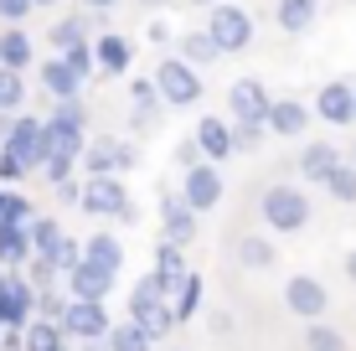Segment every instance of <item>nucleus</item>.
<instances>
[{"label":"nucleus","instance_id":"obj_13","mask_svg":"<svg viewBox=\"0 0 356 351\" xmlns=\"http://www.w3.org/2000/svg\"><path fill=\"white\" fill-rule=\"evenodd\" d=\"M42 124H47V150H52V155H67V161H83V150H88V135H83L78 119H63V114L52 108Z\"/></svg>","mask_w":356,"mask_h":351},{"label":"nucleus","instance_id":"obj_29","mask_svg":"<svg viewBox=\"0 0 356 351\" xmlns=\"http://www.w3.org/2000/svg\"><path fill=\"white\" fill-rule=\"evenodd\" d=\"M238 263L243 269H274L279 248L268 243V238H238Z\"/></svg>","mask_w":356,"mask_h":351},{"label":"nucleus","instance_id":"obj_47","mask_svg":"<svg viewBox=\"0 0 356 351\" xmlns=\"http://www.w3.org/2000/svg\"><path fill=\"white\" fill-rule=\"evenodd\" d=\"M78 197H83L78 181H63V186H57V202H67V207H78Z\"/></svg>","mask_w":356,"mask_h":351},{"label":"nucleus","instance_id":"obj_5","mask_svg":"<svg viewBox=\"0 0 356 351\" xmlns=\"http://www.w3.org/2000/svg\"><path fill=\"white\" fill-rule=\"evenodd\" d=\"M207 36H212L217 52H243V47L253 42V16L243 6H217L212 16H207Z\"/></svg>","mask_w":356,"mask_h":351},{"label":"nucleus","instance_id":"obj_15","mask_svg":"<svg viewBox=\"0 0 356 351\" xmlns=\"http://www.w3.org/2000/svg\"><path fill=\"white\" fill-rule=\"evenodd\" d=\"M196 150L207 155V165H217V161H227L232 155V124L222 114H207V119H196Z\"/></svg>","mask_w":356,"mask_h":351},{"label":"nucleus","instance_id":"obj_57","mask_svg":"<svg viewBox=\"0 0 356 351\" xmlns=\"http://www.w3.org/2000/svg\"><path fill=\"white\" fill-rule=\"evenodd\" d=\"M145 6H155V0H145Z\"/></svg>","mask_w":356,"mask_h":351},{"label":"nucleus","instance_id":"obj_1","mask_svg":"<svg viewBox=\"0 0 356 351\" xmlns=\"http://www.w3.org/2000/svg\"><path fill=\"white\" fill-rule=\"evenodd\" d=\"M0 150L16 155V161L26 165V176L42 171L47 155H52V150H47V124L36 114H16V119H10V129H6V140H0Z\"/></svg>","mask_w":356,"mask_h":351},{"label":"nucleus","instance_id":"obj_35","mask_svg":"<svg viewBox=\"0 0 356 351\" xmlns=\"http://www.w3.org/2000/svg\"><path fill=\"white\" fill-rule=\"evenodd\" d=\"M305 351H346V336L336 325L315 320V325H305Z\"/></svg>","mask_w":356,"mask_h":351},{"label":"nucleus","instance_id":"obj_3","mask_svg":"<svg viewBox=\"0 0 356 351\" xmlns=\"http://www.w3.org/2000/svg\"><path fill=\"white\" fill-rule=\"evenodd\" d=\"M78 207L93 212V217H119V222H134V202H129V191H124V181H119V176H88V181H83Z\"/></svg>","mask_w":356,"mask_h":351},{"label":"nucleus","instance_id":"obj_44","mask_svg":"<svg viewBox=\"0 0 356 351\" xmlns=\"http://www.w3.org/2000/svg\"><path fill=\"white\" fill-rule=\"evenodd\" d=\"M264 145V129H253V124H232V150H259Z\"/></svg>","mask_w":356,"mask_h":351},{"label":"nucleus","instance_id":"obj_18","mask_svg":"<svg viewBox=\"0 0 356 351\" xmlns=\"http://www.w3.org/2000/svg\"><path fill=\"white\" fill-rule=\"evenodd\" d=\"M310 114H321L325 124H356V114H351V83H325V88L315 93Z\"/></svg>","mask_w":356,"mask_h":351},{"label":"nucleus","instance_id":"obj_38","mask_svg":"<svg viewBox=\"0 0 356 351\" xmlns=\"http://www.w3.org/2000/svg\"><path fill=\"white\" fill-rule=\"evenodd\" d=\"M129 93H134V119L145 124V119H150V108L161 104V93H155V83H150V78H134V88H129Z\"/></svg>","mask_w":356,"mask_h":351},{"label":"nucleus","instance_id":"obj_42","mask_svg":"<svg viewBox=\"0 0 356 351\" xmlns=\"http://www.w3.org/2000/svg\"><path fill=\"white\" fill-rule=\"evenodd\" d=\"M72 165H78V161H67V155H47L42 171H47V181H52V186H63V181H72Z\"/></svg>","mask_w":356,"mask_h":351},{"label":"nucleus","instance_id":"obj_10","mask_svg":"<svg viewBox=\"0 0 356 351\" xmlns=\"http://www.w3.org/2000/svg\"><path fill=\"white\" fill-rule=\"evenodd\" d=\"M57 325H63L67 341H104V336H108V310L88 305V300H67V316Z\"/></svg>","mask_w":356,"mask_h":351},{"label":"nucleus","instance_id":"obj_43","mask_svg":"<svg viewBox=\"0 0 356 351\" xmlns=\"http://www.w3.org/2000/svg\"><path fill=\"white\" fill-rule=\"evenodd\" d=\"M52 279H57V269H52V263H47V259H31V289H36V295H47V289H52Z\"/></svg>","mask_w":356,"mask_h":351},{"label":"nucleus","instance_id":"obj_49","mask_svg":"<svg viewBox=\"0 0 356 351\" xmlns=\"http://www.w3.org/2000/svg\"><path fill=\"white\" fill-rule=\"evenodd\" d=\"M0 351H26L21 346V331H0Z\"/></svg>","mask_w":356,"mask_h":351},{"label":"nucleus","instance_id":"obj_16","mask_svg":"<svg viewBox=\"0 0 356 351\" xmlns=\"http://www.w3.org/2000/svg\"><path fill=\"white\" fill-rule=\"evenodd\" d=\"M155 279H161V295L170 300V295H181V284H186V248H176V243H165L161 238V248H155Z\"/></svg>","mask_w":356,"mask_h":351},{"label":"nucleus","instance_id":"obj_24","mask_svg":"<svg viewBox=\"0 0 356 351\" xmlns=\"http://www.w3.org/2000/svg\"><path fill=\"white\" fill-rule=\"evenodd\" d=\"M63 238H67V233H63V222H57V217H31V222H26V243H31V259H52Z\"/></svg>","mask_w":356,"mask_h":351},{"label":"nucleus","instance_id":"obj_8","mask_svg":"<svg viewBox=\"0 0 356 351\" xmlns=\"http://www.w3.org/2000/svg\"><path fill=\"white\" fill-rule=\"evenodd\" d=\"M325 305H330V289L315 279V274H294V279L284 284V310H289V316H300L305 325L321 320Z\"/></svg>","mask_w":356,"mask_h":351},{"label":"nucleus","instance_id":"obj_28","mask_svg":"<svg viewBox=\"0 0 356 351\" xmlns=\"http://www.w3.org/2000/svg\"><path fill=\"white\" fill-rule=\"evenodd\" d=\"M0 263H10V274H16L21 263H31L26 227H10V222H0Z\"/></svg>","mask_w":356,"mask_h":351},{"label":"nucleus","instance_id":"obj_20","mask_svg":"<svg viewBox=\"0 0 356 351\" xmlns=\"http://www.w3.org/2000/svg\"><path fill=\"white\" fill-rule=\"evenodd\" d=\"M36 78H42V88L52 93L57 104H67V99H83V78H72V67L63 63V57H47Z\"/></svg>","mask_w":356,"mask_h":351},{"label":"nucleus","instance_id":"obj_51","mask_svg":"<svg viewBox=\"0 0 356 351\" xmlns=\"http://www.w3.org/2000/svg\"><path fill=\"white\" fill-rule=\"evenodd\" d=\"M346 279H356V248L346 253Z\"/></svg>","mask_w":356,"mask_h":351},{"label":"nucleus","instance_id":"obj_7","mask_svg":"<svg viewBox=\"0 0 356 351\" xmlns=\"http://www.w3.org/2000/svg\"><path fill=\"white\" fill-rule=\"evenodd\" d=\"M268 104H274V99H268V88H264L259 78H238V83L227 88V114H232L227 124H253V129H264Z\"/></svg>","mask_w":356,"mask_h":351},{"label":"nucleus","instance_id":"obj_4","mask_svg":"<svg viewBox=\"0 0 356 351\" xmlns=\"http://www.w3.org/2000/svg\"><path fill=\"white\" fill-rule=\"evenodd\" d=\"M36 320V289L26 274H0V331H26Z\"/></svg>","mask_w":356,"mask_h":351},{"label":"nucleus","instance_id":"obj_32","mask_svg":"<svg viewBox=\"0 0 356 351\" xmlns=\"http://www.w3.org/2000/svg\"><path fill=\"white\" fill-rule=\"evenodd\" d=\"M217 57H222V52L212 47L207 31H186V36H181V63H186V67H207V63H217Z\"/></svg>","mask_w":356,"mask_h":351},{"label":"nucleus","instance_id":"obj_52","mask_svg":"<svg viewBox=\"0 0 356 351\" xmlns=\"http://www.w3.org/2000/svg\"><path fill=\"white\" fill-rule=\"evenodd\" d=\"M47 6H57V0H31V10H47Z\"/></svg>","mask_w":356,"mask_h":351},{"label":"nucleus","instance_id":"obj_39","mask_svg":"<svg viewBox=\"0 0 356 351\" xmlns=\"http://www.w3.org/2000/svg\"><path fill=\"white\" fill-rule=\"evenodd\" d=\"M31 217H36V207H31V202L21 197V191H6V217H0V222H10V227H26Z\"/></svg>","mask_w":356,"mask_h":351},{"label":"nucleus","instance_id":"obj_34","mask_svg":"<svg viewBox=\"0 0 356 351\" xmlns=\"http://www.w3.org/2000/svg\"><path fill=\"white\" fill-rule=\"evenodd\" d=\"M21 104H26V78H21V72H6V67H0V114L16 119V114H21Z\"/></svg>","mask_w":356,"mask_h":351},{"label":"nucleus","instance_id":"obj_46","mask_svg":"<svg viewBox=\"0 0 356 351\" xmlns=\"http://www.w3.org/2000/svg\"><path fill=\"white\" fill-rule=\"evenodd\" d=\"M0 181H26V165H21L16 155H6V150H0Z\"/></svg>","mask_w":356,"mask_h":351},{"label":"nucleus","instance_id":"obj_50","mask_svg":"<svg viewBox=\"0 0 356 351\" xmlns=\"http://www.w3.org/2000/svg\"><path fill=\"white\" fill-rule=\"evenodd\" d=\"M83 6H88V10H114L119 0H83Z\"/></svg>","mask_w":356,"mask_h":351},{"label":"nucleus","instance_id":"obj_48","mask_svg":"<svg viewBox=\"0 0 356 351\" xmlns=\"http://www.w3.org/2000/svg\"><path fill=\"white\" fill-rule=\"evenodd\" d=\"M196 155H202V150H196V140H186V145H181V150H176V161H181V165H186V171H191V165H196Z\"/></svg>","mask_w":356,"mask_h":351},{"label":"nucleus","instance_id":"obj_45","mask_svg":"<svg viewBox=\"0 0 356 351\" xmlns=\"http://www.w3.org/2000/svg\"><path fill=\"white\" fill-rule=\"evenodd\" d=\"M26 16H31V0H0V21L6 26H21Z\"/></svg>","mask_w":356,"mask_h":351},{"label":"nucleus","instance_id":"obj_54","mask_svg":"<svg viewBox=\"0 0 356 351\" xmlns=\"http://www.w3.org/2000/svg\"><path fill=\"white\" fill-rule=\"evenodd\" d=\"M346 165H351V171H356V145H351V161H346Z\"/></svg>","mask_w":356,"mask_h":351},{"label":"nucleus","instance_id":"obj_9","mask_svg":"<svg viewBox=\"0 0 356 351\" xmlns=\"http://www.w3.org/2000/svg\"><path fill=\"white\" fill-rule=\"evenodd\" d=\"M186 207L202 217V212H212L217 202H222V171L217 165H191L186 176H181V191H176Z\"/></svg>","mask_w":356,"mask_h":351},{"label":"nucleus","instance_id":"obj_31","mask_svg":"<svg viewBox=\"0 0 356 351\" xmlns=\"http://www.w3.org/2000/svg\"><path fill=\"white\" fill-rule=\"evenodd\" d=\"M155 341L140 331L134 320H124V325H108V336H104V351H150Z\"/></svg>","mask_w":356,"mask_h":351},{"label":"nucleus","instance_id":"obj_17","mask_svg":"<svg viewBox=\"0 0 356 351\" xmlns=\"http://www.w3.org/2000/svg\"><path fill=\"white\" fill-rule=\"evenodd\" d=\"M129 63H134V47H129V36H98L93 42V67L98 72H108V78H124L129 72Z\"/></svg>","mask_w":356,"mask_h":351},{"label":"nucleus","instance_id":"obj_21","mask_svg":"<svg viewBox=\"0 0 356 351\" xmlns=\"http://www.w3.org/2000/svg\"><path fill=\"white\" fill-rule=\"evenodd\" d=\"M336 165H341V150H336V145H325V140H310L300 150V176L305 181H321V186H325Z\"/></svg>","mask_w":356,"mask_h":351},{"label":"nucleus","instance_id":"obj_30","mask_svg":"<svg viewBox=\"0 0 356 351\" xmlns=\"http://www.w3.org/2000/svg\"><path fill=\"white\" fill-rule=\"evenodd\" d=\"M202 295H207V279H202V274H186V284H181L176 305H170L176 325H181V320H196V310H202Z\"/></svg>","mask_w":356,"mask_h":351},{"label":"nucleus","instance_id":"obj_40","mask_svg":"<svg viewBox=\"0 0 356 351\" xmlns=\"http://www.w3.org/2000/svg\"><path fill=\"white\" fill-rule=\"evenodd\" d=\"M67 316V295H57V289H47V295H36V320H63Z\"/></svg>","mask_w":356,"mask_h":351},{"label":"nucleus","instance_id":"obj_41","mask_svg":"<svg viewBox=\"0 0 356 351\" xmlns=\"http://www.w3.org/2000/svg\"><path fill=\"white\" fill-rule=\"evenodd\" d=\"M63 63L72 67V78H83V83H88V78H93V47H88V42H83V47H72V52H63Z\"/></svg>","mask_w":356,"mask_h":351},{"label":"nucleus","instance_id":"obj_11","mask_svg":"<svg viewBox=\"0 0 356 351\" xmlns=\"http://www.w3.org/2000/svg\"><path fill=\"white\" fill-rule=\"evenodd\" d=\"M140 161V155H134V145H114V140H93L88 150H83V171L88 176H124L129 165Z\"/></svg>","mask_w":356,"mask_h":351},{"label":"nucleus","instance_id":"obj_26","mask_svg":"<svg viewBox=\"0 0 356 351\" xmlns=\"http://www.w3.org/2000/svg\"><path fill=\"white\" fill-rule=\"evenodd\" d=\"M47 42L57 47V57L72 52V47H83V42H88V16H63V21H52Z\"/></svg>","mask_w":356,"mask_h":351},{"label":"nucleus","instance_id":"obj_25","mask_svg":"<svg viewBox=\"0 0 356 351\" xmlns=\"http://www.w3.org/2000/svg\"><path fill=\"white\" fill-rule=\"evenodd\" d=\"M83 259L119 274V269H124V243H119L114 233H93V238H83Z\"/></svg>","mask_w":356,"mask_h":351},{"label":"nucleus","instance_id":"obj_19","mask_svg":"<svg viewBox=\"0 0 356 351\" xmlns=\"http://www.w3.org/2000/svg\"><path fill=\"white\" fill-rule=\"evenodd\" d=\"M161 222H165V243H176V248H186L196 238V212L181 197H165L161 202Z\"/></svg>","mask_w":356,"mask_h":351},{"label":"nucleus","instance_id":"obj_6","mask_svg":"<svg viewBox=\"0 0 356 351\" xmlns=\"http://www.w3.org/2000/svg\"><path fill=\"white\" fill-rule=\"evenodd\" d=\"M155 93H161V104H176V108H186L202 99V72L186 67L181 57H165L161 67H155Z\"/></svg>","mask_w":356,"mask_h":351},{"label":"nucleus","instance_id":"obj_22","mask_svg":"<svg viewBox=\"0 0 356 351\" xmlns=\"http://www.w3.org/2000/svg\"><path fill=\"white\" fill-rule=\"evenodd\" d=\"M31 36L21 31V26H6L0 31V67L6 72H21V78H26V67H31Z\"/></svg>","mask_w":356,"mask_h":351},{"label":"nucleus","instance_id":"obj_55","mask_svg":"<svg viewBox=\"0 0 356 351\" xmlns=\"http://www.w3.org/2000/svg\"><path fill=\"white\" fill-rule=\"evenodd\" d=\"M351 114H356V83H351Z\"/></svg>","mask_w":356,"mask_h":351},{"label":"nucleus","instance_id":"obj_36","mask_svg":"<svg viewBox=\"0 0 356 351\" xmlns=\"http://www.w3.org/2000/svg\"><path fill=\"white\" fill-rule=\"evenodd\" d=\"M325 191H330V197H336V202H346V207L356 202V171H351L346 161H341L336 171H330V181H325Z\"/></svg>","mask_w":356,"mask_h":351},{"label":"nucleus","instance_id":"obj_2","mask_svg":"<svg viewBox=\"0 0 356 351\" xmlns=\"http://www.w3.org/2000/svg\"><path fill=\"white\" fill-rule=\"evenodd\" d=\"M259 212H264V222L274 227V233H300V227L310 222V197H305L300 186H268Z\"/></svg>","mask_w":356,"mask_h":351},{"label":"nucleus","instance_id":"obj_53","mask_svg":"<svg viewBox=\"0 0 356 351\" xmlns=\"http://www.w3.org/2000/svg\"><path fill=\"white\" fill-rule=\"evenodd\" d=\"M0 217H6V186H0Z\"/></svg>","mask_w":356,"mask_h":351},{"label":"nucleus","instance_id":"obj_33","mask_svg":"<svg viewBox=\"0 0 356 351\" xmlns=\"http://www.w3.org/2000/svg\"><path fill=\"white\" fill-rule=\"evenodd\" d=\"M155 305H165V295H161V279H155V274H145V279L134 284V295H129V320H145Z\"/></svg>","mask_w":356,"mask_h":351},{"label":"nucleus","instance_id":"obj_12","mask_svg":"<svg viewBox=\"0 0 356 351\" xmlns=\"http://www.w3.org/2000/svg\"><path fill=\"white\" fill-rule=\"evenodd\" d=\"M114 279H119L114 269H98V263L83 259L78 269L67 274V300H88V305H104V300L114 295Z\"/></svg>","mask_w":356,"mask_h":351},{"label":"nucleus","instance_id":"obj_27","mask_svg":"<svg viewBox=\"0 0 356 351\" xmlns=\"http://www.w3.org/2000/svg\"><path fill=\"white\" fill-rule=\"evenodd\" d=\"M21 346L26 351H67V336H63V325H52V320H31L26 331H21Z\"/></svg>","mask_w":356,"mask_h":351},{"label":"nucleus","instance_id":"obj_37","mask_svg":"<svg viewBox=\"0 0 356 351\" xmlns=\"http://www.w3.org/2000/svg\"><path fill=\"white\" fill-rule=\"evenodd\" d=\"M47 263H52L57 274H72V269L83 263V243H78V238H63V243H57V253H52Z\"/></svg>","mask_w":356,"mask_h":351},{"label":"nucleus","instance_id":"obj_23","mask_svg":"<svg viewBox=\"0 0 356 351\" xmlns=\"http://www.w3.org/2000/svg\"><path fill=\"white\" fill-rule=\"evenodd\" d=\"M315 16H321V0H279V10H274L279 31H289V36L310 31V26H315Z\"/></svg>","mask_w":356,"mask_h":351},{"label":"nucleus","instance_id":"obj_14","mask_svg":"<svg viewBox=\"0 0 356 351\" xmlns=\"http://www.w3.org/2000/svg\"><path fill=\"white\" fill-rule=\"evenodd\" d=\"M310 108L305 104H294V99H274L268 104V119H264V129L268 135H279V140H300L305 129H310Z\"/></svg>","mask_w":356,"mask_h":351},{"label":"nucleus","instance_id":"obj_56","mask_svg":"<svg viewBox=\"0 0 356 351\" xmlns=\"http://www.w3.org/2000/svg\"><path fill=\"white\" fill-rule=\"evenodd\" d=\"M196 6H217V0H196Z\"/></svg>","mask_w":356,"mask_h":351}]
</instances>
